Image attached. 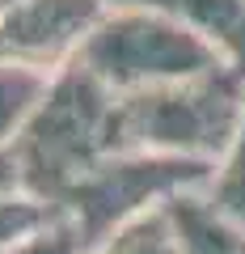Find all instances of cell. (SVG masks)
<instances>
[{
    "label": "cell",
    "instance_id": "obj_6",
    "mask_svg": "<svg viewBox=\"0 0 245 254\" xmlns=\"http://www.w3.org/2000/svg\"><path fill=\"white\" fill-rule=\"evenodd\" d=\"M101 4H136L182 21L191 34L216 47L220 60L245 81V0H101Z\"/></svg>",
    "mask_w": 245,
    "mask_h": 254
},
{
    "label": "cell",
    "instance_id": "obj_5",
    "mask_svg": "<svg viewBox=\"0 0 245 254\" xmlns=\"http://www.w3.org/2000/svg\"><path fill=\"white\" fill-rule=\"evenodd\" d=\"M101 13V0H26L0 17V64L55 76L81 55Z\"/></svg>",
    "mask_w": 245,
    "mask_h": 254
},
{
    "label": "cell",
    "instance_id": "obj_3",
    "mask_svg": "<svg viewBox=\"0 0 245 254\" xmlns=\"http://www.w3.org/2000/svg\"><path fill=\"white\" fill-rule=\"evenodd\" d=\"M72 64L98 76L114 98L228 68L216 47L191 34L182 21L152 9H136V4H106L101 21L93 26Z\"/></svg>",
    "mask_w": 245,
    "mask_h": 254
},
{
    "label": "cell",
    "instance_id": "obj_12",
    "mask_svg": "<svg viewBox=\"0 0 245 254\" xmlns=\"http://www.w3.org/2000/svg\"><path fill=\"white\" fill-rule=\"evenodd\" d=\"M9 254H81V237L72 233L68 220H59V225L47 229L43 237H34V242L17 246V250H9Z\"/></svg>",
    "mask_w": 245,
    "mask_h": 254
},
{
    "label": "cell",
    "instance_id": "obj_8",
    "mask_svg": "<svg viewBox=\"0 0 245 254\" xmlns=\"http://www.w3.org/2000/svg\"><path fill=\"white\" fill-rule=\"evenodd\" d=\"M51 76L17 68V64H0V148H9L21 136L26 119L34 115V106L43 102Z\"/></svg>",
    "mask_w": 245,
    "mask_h": 254
},
{
    "label": "cell",
    "instance_id": "obj_9",
    "mask_svg": "<svg viewBox=\"0 0 245 254\" xmlns=\"http://www.w3.org/2000/svg\"><path fill=\"white\" fill-rule=\"evenodd\" d=\"M81 254H182V250H178V233L169 225V212L152 208L144 216L127 220L123 229L106 233L101 242H93Z\"/></svg>",
    "mask_w": 245,
    "mask_h": 254
},
{
    "label": "cell",
    "instance_id": "obj_7",
    "mask_svg": "<svg viewBox=\"0 0 245 254\" xmlns=\"http://www.w3.org/2000/svg\"><path fill=\"white\" fill-rule=\"evenodd\" d=\"M169 225L178 233V250L182 254H245V229H237L233 220H224L203 190L178 195L165 203Z\"/></svg>",
    "mask_w": 245,
    "mask_h": 254
},
{
    "label": "cell",
    "instance_id": "obj_13",
    "mask_svg": "<svg viewBox=\"0 0 245 254\" xmlns=\"http://www.w3.org/2000/svg\"><path fill=\"white\" fill-rule=\"evenodd\" d=\"M13 190H26L21 187V170L13 161V148H0V195H13Z\"/></svg>",
    "mask_w": 245,
    "mask_h": 254
},
{
    "label": "cell",
    "instance_id": "obj_14",
    "mask_svg": "<svg viewBox=\"0 0 245 254\" xmlns=\"http://www.w3.org/2000/svg\"><path fill=\"white\" fill-rule=\"evenodd\" d=\"M17 4H26V0H0V17H4V13H13Z\"/></svg>",
    "mask_w": 245,
    "mask_h": 254
},
{
    "label": "cell",
    "instance_id": "obj_4",
    "mask_svg": "<svg viewBox=\"0 0 245 254\" xmlns=\"http://www.w3.org/2000/svg\"><path fill=\"white\" fill-rule=\"evenodd\" d=\"M211 178L207 161H182V157H152V153H110L89 174L68 187L59 212L81 237V250L101 242L106 233L123 229L127 220L165 208L178 195L203 190Z\"/></svg>",
    "mask_w": 245,
    "mask_h": 254
},
{
    "label": "cell",
    "instance_id": "obj_2",
    "mask_svg": "<svg viewBox=\"0 0 245 254\" xmlns=\"http://www.w3.org/2000/svg\"><path fill=\"white\" fill-rule=\"evenodd\" d=\"M114 102L118 98L81 64L59 68L34 115L26 119L21 136L9 144L21 170V187L59 208L68 187L81 174H89L101 157H110Z\"/></svg>",
    "mask_w": 245,
    "mask_h": 254
},
{
    "label": "cell",
    "instance_id": "obj_11",
    "mask_svg": "<svg viewBox=\"0 0 245 254\" xmlns=\"http://www.w3.org/2000/svg\"><path fill=\"white\" fill-rule=\"evenodd\" d=\"M64 220V212L51 208L47 199L30 195V190H13V195H0V254L17 250V246L43 237L47 229H55Z\"/></svg>",
    "mask_w": 245,
    "mask_h": 254
},
{
    "label": "cell",
    "instance_id": "obj_10",
    "mask_svg": "<svg viewBox=\"0 0 245 254\" xmlns=\"http://www.w3.org/2000/svg\"><path fill=\"white\" fill-rule=\"evenodd\" d=\"M203 199H207L224 220H233L237 229H245V119H241V127H237L233 144H228L224 153H220V161L211 165Z\"/></svg>",
    "mask_w": 245,
    "mask_h": 254
},
{
    "label": "cell",
    "instance_id": "obj_1",
    "mask_svg": "<svg viewBox=\"0 0 245 254\" xmlns=\"http://www.w3.org/2000/svg\"><path fill=\"white\" fill-rule=\"evenodd\" d=\"M245 119V81L233 68L114 102L110 153H152L216 165Z\"/></svg>",
    "mask_w": 245,
    "mask_h": 254
}]
</instances>
